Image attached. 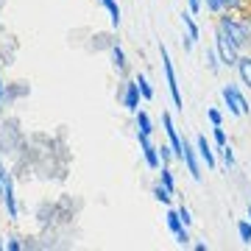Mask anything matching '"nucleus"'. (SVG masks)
I'll list each match as a JSON object with an SVG mask.
<instances>
[{"label": "nucleus", "instance_id": "obj_21", "mask_svg": "<svg viewBox=\"0 0 251 251\" xmlns=\"http://www.w3.org/2000/svg\"><path fill=\"white\" fill-rule=\"evenodd\" d=\"M159 184H165V187L176 196V176H173L171 165H162V168H159Z\"/></svg>", "mask_w": 251, "mask_h": 251}, {"label": "nucleus", "instance_id": "obj_25", "mask_svg": "<svg viewBox=\"0 0 251 251\" xmlns=\"http://www.w3.org/2000/svg\"><path fill=\"white\" fill-rule=\"evenodd\" d=\"M221 9L232 11V14H240V11L249 9V0H221Z\"/></svg>", "mask_w": 251, "mask_h": 251}, {"label": "nucleus", "instance_id": "obj_15", "mask_svg": "<svg viewBox=\"0 0 251 251\" xmlns=\"http://www.w3.org/2000/svg\"><path fill=\"white\" fill-rule=\"evenodd\" d=\"M134 128L140 131V134H148V137H153V120H151V115L145 112V109H137L134 112Z\"/></svg>", "mask_w": 251, "mask_h": 251}, {"label": "nucleus", "instance_id": "obj_33", "mask_svg": "<svg viewBox=\"0 0 251 251\" xmlns=\"http://www.w3.org/2000/svg\"><path fill=\"white\" fill-rule=\"evenodd\" d=\"M6 251H25L20 237H6Z\"/></svg>", "mask_w": 251, "mask_h": 251}, {"label": "nucleus", "instance_id": "obj_11", "mask_svg": "<svg viewBox=\"0 0 251 251\" xmlns=\"http://www.w3.org/2000/svg\"><path fill=\"white\" fill-rule=\"evenodd\" d=\"M196 151H198L201 165H206V171H218V153H215V148H212V143L206 140V134L196 137Z\"/></svg>", "mask_w": 251, "mask_h": 251}, {"label": "nucleus", "instance_id": "obj_35", "mask_svg": "<svg viewBox=\"0 0 251 251\" xmlns=\"http://www.w3.org/2000/svg\"><path fill=\"white\" fill-rule=\"evenodd\" d=\"M9 168H6V162H3V153H0V179H6V176H9Z\"/></svg>", "mask_w": 251, "mask_h": 251}, {"label": "nucleus", "instance_id": "obj_41", "mask_svg": "<svg viewBox=\"0 0 251 251\" xmlns=\"http://www.w3.org/2000/svg\"><path fill=\"white\" fill-rule=\"evenodd\" d=\"M0 81H3V75H0Z\"/></svg>", "mask_w": 251, "mask_h": 251}, {"label": "nucleus", "instance_id": "obj_28", "mask_svg": "<svg viewBox=\"0 0 251 251\" xmlns=\"http://www.w3.org/2000/svg\"><path fill=\"white\" fill-rule=\"evenodd\" d=\"M206 120H209V126H224V112L218 106H209L206 109Z\"/></svg>", "mask_w": 251, "mask_h": 251}, {"label": "nucleus", "instance_id": "obj_24", "mask_svg": "<svg viewBox=\"0 0 251 251\" xmlns=\"http://www.w3.org/2000/svg\"><path fill=\"white\" fill-rule=\"evenodd\" d=\"M237 237H240L243 246H251V221L249 218L237 221Z\"/></svg>", "mask_w": 251, "mask_h": 251}, {"label": "nucleus", "instance_id": "obj_5", "mask_svg": "<svg viewBox=\"0 0 251 251\" xmlns=\"http://www.w3.org/2000/svg\"><path fill=\"white\" fill-rule=\"evenodd\" d=\"M117 100H120V106H123L126 112H131V115L140 109V100H143V95H140V87H137L134 78H126L123 84L117 87Z\"/></svg>", "mask_w": 251, "mask_h": 251}, {"label": "nucleus", "instance_id": "obj_39", "mask_svg": "<svg viewBox=\"0 0 251 251\" xmlns=\"http://www.w3.org/2000/svg\"><path fill=\"white\" fill-rule=\"evenodd\" d=\"M0 198H3V179H0Z\"/></svg>", "mask_w": 251, "mask_h": 251}, {"label": "nucleus", "instance_id": "obj_2", "mask_svg": "<svg viewBox=\"0 0 251 251\" xmlns=\"http://www.w3.org/2000/svg\"><path fill=\"white\" fill-rule=\"evenodd\" d=\"M159 56H162V73H165V84H168V95L173 100V109L184 112V98H181V90H179V75H176V67H173L171 50L159 45Z\"/></svg>", "mask_w": 251, "mask_h": 251}, {"label": "nucleus", "instance_id": "obj_40", "mask_svg": "<svg viewBox=\"0 0 251 251\" xmlns=\"http://www.w3.org/2000/svg\"><path fill=\"white\" fill-rule=\"evenodd\" d=\"M246 20H249V25H251V14H246Z\"/></svg>", "mask_w": 251, "mask_h": 251}, {"label": "nucleus", "instance_id": "obj_22", "mask_svg": "<svg viewBox=\"0 0 251 251\" xmlns=\"http://www.w3.org/2000/svg\"><path fill=\"white\" fill-rule=\"evenodd\" d=\"M165 224H168V232H171V234H176V232H181V229H184V224H181L179 212H176L173 206H168V215H165Z\"/></svg>", "mask_w": 251, "mask_h": 251}, {"label": "nucleus", "instance_id": "obj_31", "mask_svg": "<svg viewBox=\"0 0 251 251\" xmlns=\"http://www.w3.org/2000/svg\"><path fill=\"white\" fill-rule=\"evenodd\" d=\"M173 237H176V243H179V246H190V243H193V237H190V229H187V226H184L181 232H176Z\"/></svg>", "mask_w": 251, "mask_h": 251}, {"label": "nucleus", "instance_id": "obj_37", "mask_svg": "<svg viewBox=\"0 0 251 251\" xmlns=\"http://www.w3.org/2000/svg\"><path fill=\"white\" fill-rule=\"evenodd\" d=\"M0 251H6V240L3 237H0Z\"/></svg>", "mask_w": 251, "mask_h": 251}, {"label": "nucleus", "instance_id": "obj_32", "mask_svg": "<svg viewBox=\"0 0 251 251\" xmlns=\"http://www.w3.org/2000/svg\"><path fill=\"white\" fill-rule=\"evenodd\" d=\"M201 3H204V9L209 11V14H221V0H201Z\"/></svg>", "mask_w": 251, "mask_h": 251}, {"label": "nucleus", "instance_id": "obj_27", "mask_svg": "<svg viewBox=\"0 0 251 251\" xmlns=\"http://www.w3.org/2000/svg\"><path fill=\"white\" fill-rule=\"evenodd\" d=\"M159 159H162V165H171V162L176 159V153H173L171 143H159Z\"/></svg>", "mask_w": 251, "mask_h": 251}, {"label": "nucleus", "instance_id": "obj_9", "mask_svg": "<svg viewBox=\"0 0 251 251\" xmlns=\"http://www.w3.org/2000/svg\"><path fill=\"white\" fill-rule=\"evenodd\" d=\"M162 128H165V137H168V143H171L176 159L181 162V153H184V137L179 134V128H176V123H173L171 112H162Z\"/></svg>", "mask_w": 251, "mask_h": 251}, {"label": "nucleus", "instance_id": "obj_23", "mask_svg": "<svg viewBox=\"0 0 251 251\" xmlns=\"http://www.w3.org/2000/svg\"><path fill=\"white\" fill-rule=\"evenodd\" d=\"M218 153H221V162H224V168H226V171H232L234 165H237V159H234V148H232V143L224 145V148H218Z\"/></svg>", "mask_w": 251, "mask_h": 251}, {"label": "nucleus", "instance_id": "obj_36", "mask_svg": "<svg viewBox=\"0 0 251 251\" xmlns=\"http://www.w3.org/2000/svg\"><path fill=\"white\" fill-rule=\"evenodd\" d=\"M193 249H196V251H209V243L198 240V243H193Z\"/></svg>", "mask_w": 251, "mask_h": 251}, {"label": "nucleus", "instance_id": "obj_34", "mask_svg": "<svg viewBox=\"0 0 251 251\" xmlns=\"http://www.w3.org/2000/svg\"><path fill=\"white\" fill-rule=\"evenodd\" d=\"M187 9L193 11V14H201V9H204V3H201V0H187Z\"/></svg>", "mask_w": 251, "mask_h": 251}, {"label": "nucleus", "instance_id": "obj_38", "mask_svg": "<svg viewBox=\"0 0 251 251\" xmlns=\"http://www.w3.org/2000/svg\"><path fill=\"white\" fill-rule=\"evenodd\" d=\"M246 212H249V221H251V201H249V209H246Z\"/></svg>", "mask_w": 251, "mask_h": 251}, {"label": "nucleus", "instance_id": "obj_7", "mask_svg": "<svg viewBox=\"0 0 251 251\" xmlns=\"http://www.w3.org/2000/svg\"><path fill=\"white\" fill-rule=\"evenodd\" d=\"M137 145H140V153H143V162L151 168V171H159L162 159H159V145L153 143L148 134H140L137 131Z\"/></svg>", "mask_w": 251, "mask_h": 251}, {"label": "nucleus", "instance_id": "obj_14", "mask_svg": "<svg viewBox=\"0 0 251 251\" xmlns=\"http://www.w3.org/2000/svg\"><path fill=\"white\" fill-rule=\"evenodd\" d=\"M234 70H237V75H240L243 87H249L251 90V53H240V59H237V64H234Z\"/></svg>", "mask_w": 251, "mask_h": 251}, {"label": "nucleus", "instance_id": "obj_1", "mask_svg": "<svg viewBox=\"0 0 251 251\" xmlns=\"http://www.w3.org/2000/svg\"><path fill=\"white\" fill-rule=\"evenodd\" d=\"M215 28L240 53H249L251 50V25L246 17H237L232 11H221V14H215Z\"/></svg>", "mask_w": 251, "mask_h": 251}, {"label": "nucleus", "instance_id": "obj_3", "mask_svg": "<svg viewBox=\"0 0 251 251\" xmlns=\"http://www.w3.org/2000/svg\"><path fill=\"white\" fill-rule=\"evenodd\" d=\"M221 98H224V106L229 109V115H234V117L251 115V100L240 92L237 84H224L221 87Z\"/></svg>", "mask_w": 251, "mask_h": 251}, {"label": "nucleus", "instance_id": "obj_10", "mask_svg": "<svg viewBox=\"0 0 251 251\" xmlns=\"http://www.w3.org/2000/svg\"><path fill=\"white\" fill-rule=\"evenodd\" d=\"M181 162L187 168L190 179L193 181H201V159H198V151H196V143H190L184 137V153H181Z\"/></svg>", "mask_w": 251, "mask_h": 251}, {"label": "nucleus", "instance_id": "obj_20", "mask_svg": "<svg viewBox=\"0 0 251 251\" xmlns=\"http://www.w3.org/2000/svg\"><path fill=\"white\" fill-rule=\"evenodd\" d=\"M151 196L156 198L159 204H165V206H171V204H173V193L165 187V184H159V181H156V184L151 187Z\"/></svg>", "mask_w": 251, "mask_h": 251}, {"label": "nucleus", "instance_id": "obj_13", "mask_svg": "<svg viewBox=\"0 0 251 251\" xmlns=\"http://www.w3.org/2000/svg\"><path fill=\"white\" fill-rule=\"evenodd\" d=\"M109 53V62H112V67H115L120 75H128V59H126V50L120 48V42H115V45L106 50Z\"/></svg>", "mask_w": 251, "mask_h": 251}, {"label": "nucleus", "instance_id": "obj_18", "mask_svg": "<svg viewBox=\"0 0 251 251\" xmlns=\"http://www.w3.org/2000/svg\"><path fill=\"white\" fill-rule=\"evenodd\" d=\"M100 6H103V9L109 11V20H112V25H120V20H123V11H120V3H117V0H98Z\"/></svg>", "mask_w": 251, "mask_h": 251}, {"label": "nucleus", "instance_id": "obj_8", "mask_svg": "<svg viewBox=\"0 0 251 251\" xmlns=\"http://www.w3.org/2000/svg\"><path fill=\"white\" fill-rule=\"evenodd\" d=\"M3 206H6V215H9L11 224H17L20 221V204H17V193H14V176H6L3 179Z\"/></svg>", "mask_w": 251, "mask_h": 251}, {"label": "nucleus", "instance_id": "obj_30", "mask_svg": "<svg viewBox=\"0 0 251 251\" xmlns=\"http://www.w3.org/2000/svg\"><path fill=\"white\" fill-rule=\"evenodd\" d=\"M193 48H196V39L184 31V34H181V50H184V53H193Z\"/></svg>", "mask_w": 251, "mask_h": 251}, {"label": "nucleus", "instance_id": "obj_4", "mask_svg": "<svg viewBox=\"0 0 251 251\" xmlns=\"http://www.w3.org/2000/svg\"><path fill=\"white\" fill-rule=\"evenodd\" d=\"M23 143H25V134H23L17 120L0 123V153H14Z\"/></svg>", "mask_w": 251, "mask_h": 251}, {"label": "nucleus", "instance_id": "obj_6", "mask_svg": "<svg viewBox=\"0 0 251 251\" xmlns=\"http://www.w3.org/2000/svg\"><path fill=\"white\" fill-rule=\"evenodd\" d=\"M212 48H215L218 56H221V64H224V67H229V70H232L234 64H237V59H240V50H237V48H234L232 42H229V39H226V36L218 31V28H215V39H212Z\"/></svg>", "mask_w": 251, "mask_h": 251}, {"label": "nucleus", "instance_id": "obj_12", "mask_svg": "<svg viewBox=\"0 0 251 251\" xmlns=\"http://www.w3.org/2000/svg\"><path fill=\"white\" fill-rule=\"evenodd\" d=\"M31 95V84L28 81H11V84H6V90H3V103L6 106H14L17 100L28 98Z\"/></svg>", "mask_w": 251, "mask_h": 251}, {"label": "nucleus", "instance_id": "obj_17", "mask_svg": "<svg viewBox=\"0 0 251 251\" xmlns=\"http://www.w3.org/2000/svg\"><path fill=\"white\" fill-rule=\"evenodd\" d=\"M204 64H206V70L212 73V75H218V73L224 70V64H221V56H218L215 48H206V50H204Z\"/></svg>", "mask_w": 251, "mask_h": 251}, {"label": "nucleus", "instance_id": "obj_29", "mask_svg": "<svg viewBox=\"0 0 251 251\" xmlns=\"http://www.w3.org/2000/svg\"><path fill=\"white\" fill-rule=\"evenodd\" d=\"M176 212H179L181 224L190 229V226H193V221H196V218H193V212H190V206H187V204H179V206H176Z\"/></svg>", "mask_w": 251, "mask_h": 251}, {"label": "nucleus", "instance_id": "obj_16", "mask_svg": "<svg viewBox=\"0 0 251 251\" xmlns=\"http://www.w3.org/2000/svg\"><path fill=\"white\" fill-rule=\"evenodd\" d=\"M179 17H181V25H184V31H187V34L198 42V36H201V28H198V23H196V14L187 9V11H181Z\"/></svg>", "mask_w": 251, "mask_h": 251}, {"label": "nucleus", "instance_id": "obj_19", "mask_svg": "<svg viewBox=\"0 0 251 251\" xmlns=\"http://www.w3.org/2000/svg\"><path fill=\"white\" fill-rule=\"evenodd\" d=\"M134 81H137V87H140V95H143V100H153V95H156V92H153L148 75H145V73H137Z\"/></svg>", "mask_w": 251, "mask_h": 251}, {"label": "nucleus", "instance_id": "obj_26", "mask_svg": "<svg viewBox=\"0 0 251 251\" xmlns=\"http://www.w3.org/2000/svg\"><path fill=\"white\" fill-rule=\"evenodd\" d=\"M212 143H215V148H224V145H229V134H226L224 126H212Z\"/></svg>", "mask_w": 251, "mask_h": 251}]
</instances>
